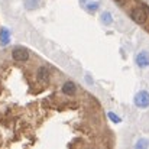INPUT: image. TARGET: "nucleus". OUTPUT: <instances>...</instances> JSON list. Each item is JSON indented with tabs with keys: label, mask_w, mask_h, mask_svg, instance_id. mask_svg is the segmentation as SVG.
<instances>
[{
	"label": "nucleus",
	"mask_w": 149,
	"mask_h": 149,
	"mask_svg": "<svg viewBox=\"0 0 149 149\" xmlns=\"http://www.w3.org/2000/svg\"><path fill=\"white\" fill-rule=\"evenodd\" d=\"M9 42H10V32H9V29L1 28L0 29V44L3 47H6Z\"/></svg>",
	"instance_id": "nucleus-6"
},
{
	"label": "nucleus",
	"mask_w": 149,
	"mask_h": 149,
	"mask_svg": "<svg viewBox=\"0 0 149 149\" xmlns=\"http://www.w3.org/2000/svg\"><path fill=\"white\" fill-rule=\"evenodd\" d=\"M135 104H136V107H139V109H146V107H149V93L148 91H145V90L139 91V93L135 96Z\"/></svg>",
	"instance_id": "nucleus-2"
},
{
	"label": "nucleus",
	"mask_w": 149,
	"mask_h": 149,
	"mask_svg": "<svg viewBox=\"0 0 149 149\" xmlns=\"http://www.w3.org/2000/svg\"><path fill=\"white\" fill-rule=\"evenodd\" d=\"M129 16L138 25H145L148 22V13L143 7H132L129 10Z\"/></svg>",
	"instance_id": "nucleus-1"
},
{
	"label": "nucleus",
	"mask_w": 149,
	"mask_h": 149,
	"mask_svg": "<svg viewBox=\"0 0 149 149\" xmlns=\"http://www.w3.org/2000/svg\"><path fill=\"white\" fill-rule=\"evenodd\" d=\"M101 20H103L106 25H110V23L113 22V17H111V15H110L109 12H104V13L101 15Z\"/></svg>",
	"instance_id": "nucleus-10"
},
{
	"label": "nucleus",
	"mask_w": 149,
	"mask_h": 149,
	"mask_svg": "<svg viewBox=\"0 0 149 149\" xmlns=\"http://www.w3.org/2000/svg\"><path fill=\"white\" fill-rule=\"evenodd\" d=\"M135 148H136V149H145V148H149V141H148V139H145V138L139 139V141L136 142Z\"/></svg>",
	"instance_id": "nucleus-9"
},
{
	"label": "nucleus",
	"mask_w": 149,
	"mask_h": 149,
	"mask_svg": "<svg viewBox=\"0 0 149 149\" xmlns=\"http://www.w3.org/2000/svg\"><path fill=\"white\" fill-rule=\"evenodd\" d=\"M99 9V1H94V3H88L87 4V10L88 12H96Z\"/></svg>",
	"instance_id": "nucleus-12"
},
{
	"label": "nucleus",
	"mask_w": 149,
	"mask_h": 149,
	"mask_svg": "<svg viewBox=\"0 0 149 149\" xmlns=\"http://www.w3.org/2000/svg\"><path fill=\"white\" fill-rule=\"evenodd\" d=\"M136 64L139 65V68H148L149 67V52L148 51H141L136 58H135Z\"/></svg>",
	"instance_id": "nucleus-4"
},
{
	"label": "nucleus",
	"mask_w": 149,
	"mask_h": 149,
	"mask_svg": "<svg viewBox=\"0 0 149 149\" xmlns=\"http://www.w3.org/2000/svg\"><path fill=\"white\" fill-rule=\"evenodd\" d=\"M25 7L28 10H35L39 7V0H25Z\"/></svg>",
	"instance_id": "nucleus-8"
},
{
	"label": "nucleus",
	"mask_w": 149,
	"mask_h": 149,
	"mask_svg": "<svg viewBox=\"0 0 149 149\" xmlns=\"http://www.w3.org/2000/svg\"><path fill=\"white\" fill-rule=\"evenodd\" d=\"M107 116H109V119H110L113 123H120V122H122V119H120L117 114H114L113 111H109V113H107Z\"/></svg>",
	"instance_id": "nucleus-11"
},
{
	"label": "nucleus",
	"mask_w": 149,
	"mask_h": 149,
	"mask_svg": "<svg viewBox=\"0 0 149 149\" xmlns=\"http://www.w3.org/2000/svg\"><path fill=\"white\" fill-rule=\"evenodd\" d=\"M12 58H13L15 61L25 62V61L29 59V52H28V49H25V48H22V47H17V48H15V49L12 51Z\"/></svg>",
	"instance_id": "nucleus-3"
},
{
	"label": "nucleus",
	"mask_w": 149,
	"mask_h": 149,
	"mask_svg": "<svg viewBox=\"0 0 149 149\" xmlns=\"http://www.w3.org/2000/svg\"><path fill=\"white\" fill-rule=\"evenodd\" d=\"M48 78H49V71H48V68H47V67H41V68L38 70V80L42 81V83H45V81H48Z\"/></svg>",
	"instance_id": "nucleus-7"
},
{
	"label": "nucleus",
	"mask_w": 149,
	"mask_h": 149,
	"mask_svg": "<svg viewBox=\"0 0 149 149\" xmlns=\"http://www.w3.org/2000/svg\"><path fill=\"white\" fill-rule=\"evenodd\" d=\"M61 91H62L64 94H67V96H74L75 91H77V87H75L74 81H65V83L62 84Z\"/></svg>",
	"instance_id": "nucleus-5"
}]
</instances>
